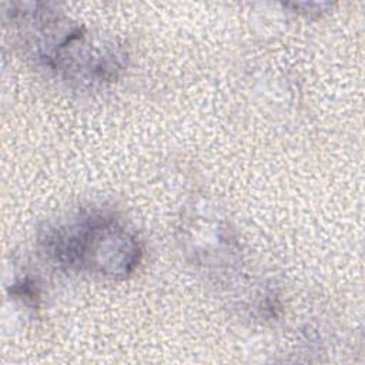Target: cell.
Returning a JSON list of instances; mask_svg holds the SVG:
<instances>
[{
	"label": "cell",
	"instance_id": "1",
	"mask_svg": "<svg viewBox=\"0 0 365 365\" xmlns=\"http://www.w3.org/2000/svg\"><path fill=\"white\" fill-rule=\"evenodd\" d=\"M48 242L60 262L110 277L130 274L140 261L137 240L113 217L100 212L60 227Z\"/></svg>",
	"mask_w": 365,
	"mask_h": 365
}]
</instances>
